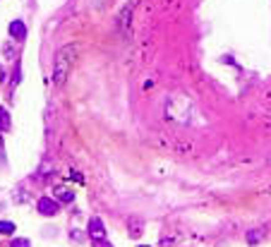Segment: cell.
<instances>
[{
  "label": "cell",
  "instance_id": "1",
  "mask_svg": "<svg viewBox=\"0 0 271 247\" xmlns=\"http://www.w3.org/2000/svg\"><path fill=\"white\" fill-rule=\"evenodd\" d=\"M77 55H79V43H67L63 46L58 55H55V65H53V82L58 86L65 84L67 75H70V67L75 65Z\"/></svg>",
  "mask_w": 271,
  "mask_h": 247
},
{
  "label": "cell",
  "instance_id": "2",
  "mask_svg": "<svg viewBox=\"0 0 271 247\" xmlns=\"http://www.w3.org/2000/svg\"><path fill=\"white\" fill-rule=\"evenodd\" d=\"M36 206H39V214L41 216H55L58 214V202L51 199V197H41Z\"/></svg>",
  "mask_w": 271,
  "mask_h": 247
},
{
  "label": "cell",
  "instance_id": "3",
  "mask_svg": "<svg viewBox=\"0 0 271 247\" xmlns=\"http://www.w3.org/2000/svg\"><path fill=\"white\" fill-rule=\"evenodd\" d=\"M89 237H91V240H101V237H106V226H103V221L96 218V216L89 221Z\"/></svg>",
  "mask_w": 271,
  "mask_h": 247
},
{
  "label": "cell",
  "instance_id": "4",
  "mask_svg": "<svg viewBox=\"0 0 271 247\" xmlns=\"http://www.w3.org/2000/svg\"><path fill=\"white\" fill-rule=\"evenodd\" d=\"M53 194L58 197V202H63V204H70V202L75 199V192H72V190H67V187H63V185H58Z\"/></svg>",
  "mask_w": 271,
  "mask_h": 247
},
{
  "label": "cell",
  "instance_id": "5",
  "mask_svg": "<svg viewBox=\"0 0 271 247\" xmlns=\"http://www.w3.org/2000/svg\"><path fill=\"white\" fill-rule=\"evenodd\" d=\"M10 36H12V39H20V41L27 36V27H24L22 20H15L10 24Z\"/></svg>",
  "mask_w": 271,
  "mask_h": 247
},
{
  "label": "cell",
  "instance_id": "6",
  "mask_svg": "<svg viewBox=\"0 0 271 247\" xmlns=\"http://www.w3.org/2000/svg\"><path fill=\"white\" fill-rule=\"evenodd\" d=\"M10 125H12V122H10V113L0 106V130H3V132H8V130H10Z\"/></svg>",
  "mask_w": 271,
  "mask_h": 247
},
{
  "label": "cell",
  "instance_id": "7",
  "mask_svg": "<svg viewBox=\"0 0 271 247\" xmlns=\"http://www.w3.org/2000/svg\"><path fill=\"white\" fill-rule=\"evenodd\" d=\"M0 233L12 235V233H15V223H12V221H0Z\"/></svg>",
  "mask_w": 271,
  "mask_h": 247
},
{
  "label": "cell",
  "instance_id": "8",
  "mask_svg": "<svg viewBox=\"0 0 271 247\" xmlns=\"http://www.w3.org/2000/svg\"><path fill=\"white\" fill-rule=\"evenodd\" d=\"M10 247H32V242H29L27 237H15Z\"/></svg>",
  "mask_w": 271,
  "mask_h": 247
},
{
  "label": "cell",
  "instance_id": "9",
  "mask_svg": "<svg viewBox=\"0 0 271 247\" xmlns=\"http://www.w3.org/2000/svg\"><path fill=\"white\" fill-rule=\"evenodd\" d=\"M91 242H94V247H113L106 237H101V240H91Z\"/></svg>",
  "mask_w": 271,
  "mask_h": 247
},
{
  "label": "cell",
  "instance_id": "10",
  "mask_svg": "<svg viewBox=\"0 0 271 247\" xmlns=\"http://www.w3.org/2000/svg\"><path fill=\"white\" fill-rule=\"evenodd\" d=\"M247 240H249V242H259V240H261V237H259V230H257V233L252 230V233L247 235Z\"/></svg>",
  "mask_w": 271,
  "mask_h": 247
},
{
  "label": "cell",
  "instance_id": "11",
  "mask_svg": "<svg viewBox=\"0 0 271 247\" xmlns=\"http://www.w3.org/2000/svg\"><path fill=\"white\" fill-rule=\"evenodd\" d=\"M72 240H75V242H79V240H82V233H79V230H75V233H72Z\"/></svg>",
  "mask_w": 271,
  "mask_h": 247
},
{
  "label": "cell",
  "instance_id": "12",
  "mask_svg": "<svg viewBox=\"0 0 271 247\" xmlns=\"http://www.w3.org/2000/svg\"><path fill=\"white\" fill-rule=\"evenodd\" d=\"M5 79V70H3V65H0V82Z\"/></svg>",
  "mask_w": 271,
  "mask_h": 247
},
{
  "label": "cell",
  "instance_id": "13",
  "mask_svg": "<svg viewBox=\"0 0 271 247\" xmlns=\"http://www.w3.org/2000/svg\"><path fill=\"white\" fill-rule=\"evenodd\" d=\"M0 156H3V137H0Z\"/></svg>",
  "mask_w": 271,
  "mask_h": 247
},
{
  "label": "cell",
  "instance_id": "14",
  "mask_svg": "<svg viewBox=\"0 0 271 247\" xmlns=\"http://www.w3.org/2000/svg\"><path fill=\"white\" fill-rule=\"evenodd\" d=\"M137 247H149V245H137Z\"/></svg>",
  "mask_w": 271,
  "mask_h": 247
}]
</instances>
